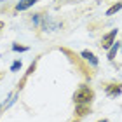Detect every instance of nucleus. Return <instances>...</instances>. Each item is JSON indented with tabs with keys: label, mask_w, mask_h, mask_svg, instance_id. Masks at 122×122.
<instances>
[{
	"label": "nucleus",
	"mask_w": 122,
	"mask_h": 122,
	"mask_svg": "<svg viewBox=\"0 0 122 122\" xmlns=\"http://www.w3.org/2000/svg\"><path fill=\"white\" fill-rule=\"evenodd\" d=\"M94 99V91L91 89L89 86H79V89L75 91L73 94V103H75V108L80 112V115H84V112L87 110V107L92 103Z\"/></svg>",
	"instance_id": "nucleus-1"
},
{
	"label": "nucleus",
	"mask_w": 122,
	"mask_h": 122,
	"mask_svg": "<svg viewBox=\"0 0 122 122\" xmlns=\"http://www.w3.org/2000/svg\"><path fill=\"white\" fill-rule=\"evenodd\" d=\"M117 33H119V30H112V31H108L107 35H103V38H101V47L105 49V51H108V49L115 44V37H117Z\"/></svg>",
	"instance_id": "nucleus-2"
},
{
	"label": "nucleus",
	"mask_w": 122,
	"mask_h": 122,
	"mask_svg": "<svg viewBox=\"0 0 122 122\" xmlns=\"http://www.w3.org/2000/svg\"><path fill=\"white\" fill-rule=\"evenodd\" d=\"M105 91H107V94L110 98H117L122 92V86L120 84H108L107 87H105Z\"/></svg>",
	"instance_id": "nucleus-3"
},
{
	"label": "nucleus",
	"mask_w": 122,
	"mask_h": 122,
	"mask_svg": "<svg viewBox=\"0 0 122 122\" xmlns=\"http://www.w3.org/2000/svg\"><path fill=\"white\" fill-rule=\"evenodd\" d=\"M37 2H38V0H19V2L16 4V10H18V12H23V10L33 7Z\"/></svg>",
	"instance_id": "nucleus-4"
},
{
	"label": "nucleus",
	"mask_w": 122,
	"mask_h": 122,
	"mask_svg": "<svg viewBox=\"0 0 122 122\" xmlns=\"http://www.w3.org/2000/svg\"><path fill=\"white\" fill-rule=\"evenodd\" d=\"M80 56L84 58L86 61H89V63H91L92 66H98V63H99V61H98V58L94 56V54H92L91 51H82V52H80Z\"/></svg>",
	"instance_id": "nucleus-5"
},
{
	"label": "nucleus",
	"mask_w": 122,
	"mask_h": 122,
	"mask_svg": "<svg viewBox=\"0 0 122 122\" xmlns=\"http://www.w3.org/2000/svg\"><path fill=\"white\" fill-rule=\"evenodd\" d=\"M120 46H122V42H115L113 46L108 49V59H110V61L115 59V56H117V51L120 49Z\"/></svg>",
	"instance_id": "nucleus-6"
},
{
	"label": "nucleus",
	"mask_w": 122,
	"mask_h": 122,
	"mask_svg": "<svg viewBox=\"0 0 122 122\" xmlns=\"http://www.w3.org/2000/svg\"><path fill=\"white\" fill-rule=\"evenodd\" d=\"M16 98H18V92H12V94H10V96L7 98V101H4L2 105H0V112H2L4 108H9L10 105H12V103L16 101Z\"/></svg>",
	"instance_id": "nucleus-7"
},
{
	"label": "nucleus",
	"mask_w": 122,
	"mask_h": 122,
	"mask_svg": "<svg viewBox=\"0 0 122 122\" xmlns=\"http://www.w3.org/2000/svg\"><path fill=\"white\" fill-rule=\"evenodd\" d=\"M119 10H122V0H120L119 4H113L112 7H110V9L107 10V16H113L115 12H119Z\"/></svg>",
	"instance_id": "nucleus-8"
},
{
	"label": "nucleus",
	"mask_w": 122,
	"mask_h": 122,
	"mask_svg": "<svg viewBox=\"0 0 122 122\" xmlns=\"http://www.w3.org/2000/svg\"><path fill=\"white\" fill-rule=\"evenodd\" d=\"M12 51H16V52H25V51H28V47H25V46H18V44H14V46H12Z\"/></svg>",
	"instance_id": "nucleus-9"
},
{
	"label": "nucleus",
	"mask_w": 122,
	"mask_h": 122,
	"mask_svg": "<svg viewBox=\"0 0 122 122\" xmlns=\"http://www.w3.org/2000/svg\"><path fill=\"white\" fill-rule=\"evenodd\" d=\"M19 68H21V61H14L12 66H10V71H18Z\"/></svg>",
	"instance_id": "nucleus-10"
},
{
	"label": "nucleus",
	"mask_w": 122,
	"mask_h": 122,
	"mask_svg": "<svg viewBox=\"0 0 122 122\" xmlns=\"http://www.w3.org/2000/svg\"><path fill=\"white\" fill-rule=\"evenodd\" d=\"M33 70H35V61L31 63V66L28 68V71H26V75H30V73H33Z\"/></svg>",
	"instance_id": "nucleus-11"
},
{
	"label": "nucleus",
	"mask_w": 122,
	"mask_h": 122,
	"mask_svg": "<svg viewBox=\"0 0 122 122\" xmlns=\"http://www.w3.org/2000/svg\"><path fill=\"white\" fill-rule=\"evenodd\" d=\"M4 28V21H0V30H2Z\"/></svg>",
	"instance_id": "nucleus-12"
},
{
	"label": "nucleus",
	"mask_w": 122,
	"mask_h": 122,
	"mask_svg": "<svg viewBox=\"0 0 122 122\" xmlns=\"http://www.w3.org/2000/svg\"><path fill=\"white\" fill-rule=\"evenodd\" d=\"M98 122H108V120H107V119H103V120H98Z\"/></svg>",
	"instance_id": "nucleus-13"
},
{
	"label": "nucleus",
	"mask_w": 122,
	"mask_h": 122,
	"mask_svg": "<svg viewBox=\"0 0 122 122\" xmlns=\"http://www.w3.org/2000/svg\"><path fill=\"white\" fill-rule=\"evenodd\" d=\"M0 2H2V0H0Z\"/></svg>",
	"instance_id": "nucleus-14"
}]
</instances>
